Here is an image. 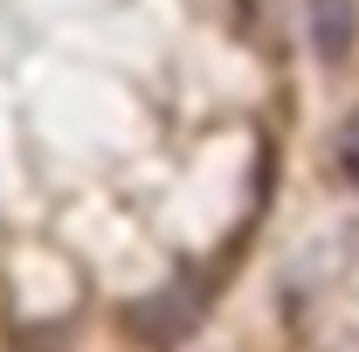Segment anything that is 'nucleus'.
Listing matches in <instances>:
<instances>
[{
    "label": "nucleus",
    "mask_w": 359,
    "mask_h": 352,
    "mask_svg": "<svg viewBox=\"0 0 359 352\" xmlns=\"http://www.w3.org/2000/svg\"><path fill=\"white\" fill-rule=\"evenodd\" d=\"M346 173H353V187H359V138H346Z\"/></svg>",
    "instance_id": "nucleus-3"
},
{
    "label": "nucleus",
    "mask_w": 359,
    "mask_h": 352,
    "mask_svg": "<svg viewBox=\"0 0 359 352\" xmlns=\"http://www.w3.org/2000/svg\"><path fill=\"white\" fill-rule=\"evenodd\" d=\"M359 42V0H311V48L318 62H346Z\"/></svg>",
    "instance_id": "nucleus-1"
},
{
    "label": "nucleus",
    "mask_w": 359,
    "mask_h": 352,
    "mask_svg": "<svg viewBox=\"0 0 359 352\" xmlns=\"http://www.w3.org/2000/svg\"><path fill=\"white\" fill-rule=\"evenodd\" d=\"M125 325H132L138 339H152V346H173L180 332L194 325V311L180 304V297H152V304H132V311H125Z\"/></svg>",
    "instance_id": "nucleus-2"
}]
</instances>
